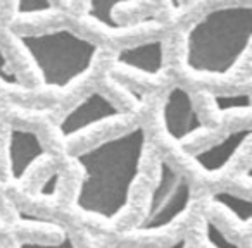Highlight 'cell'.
I'll use <instances>...</instances> for the list:
<instances>
[{
	"mask_svg": "<svg viewBox=\"0 0 252 248\" xmlns=\"http://www.w3.org/2000/svg\"><path fill=\"white\" fill-rule=\"evenodd\" d=\"M192 203V186L169 162L161 161L158 178L152 185L145 212L130 229L131 234L149 236L161 233L176 222Z\"/></svg>",
	"mask_w": 252,
	"mask_h": 248,
	"instance_id": "277c9868",
	"label": "cell"
},
{
	"mask_svg": "<svg viewBox=\"0 0 252 248\" xmlns=\"http://www.w3.org/2000/svg\"><path fill=\"white\" fill-rule=\"evenodd\" d=\"M16 248H78L76 243L73 241V238L69 234L64 233L63 238L59 241H54V243H40V241H21L18 243Z\"/></svg>",
	"mask_w": 252,
	"mask_h": 248,
	"instance_id": "e0dca14e",
	"label": "cell"
},
{
	"mask_svg": "<svg viewBox=\"0 0 252 248\" xmlns=\"http://www.w3.org/2000/svg\"><path fill=\"white\" fill-rule=\"evenodd\" d=\"M251 42V5L228 4L211 9L187 31L185 67L199 78H226L249 54Z\"/></svg>",
	"mask_w": 252,
	"mask_h": 248,
	"instance_id": "7a4b0ae2",
	"label": "cell"
},
{
	"mask_svg": "<svg viewBox=\"0 0 252 248\" xmlns=\"http://www.w3.org/2000/svg\"><path fill=\"white\" fill-rule=\"evenodd\" d=\"M61 178H63V176H61L59 171L50 172L42 181V185L38 186V195L42 196V198H54L61 188Z\"/></svg>",
	"mask_w": 252,
	"mask_h": 248,
	"instance_id": "2e32d148",
	"label": "cell"
},
{
	"mask_svg": "<svg viewBox=\"0 0 252 248\" xmlns=\"http://www.w3.org/2000/svg\"><path fill=\"white\" fill-rule=\"evenodd\" d=\"M0 219H2V217H0Z\"/></svg>",
	"mask_w": 252,
	"mask_h": 248,
	"instance_id": "ffe728a7",
	"label": "cell"
},
{
	"mask_svg": "<svg viewBox=\"0 0 252 248\" xmlns=\"http://www.w3.org/2000/svg\"><path fill=\"white\" fill-rule=\"evenodd\" d=\"M145 147L147 131L135 126L76 152L73 161L81 169L76 209L104 220L118 219L140 176Z\"/></svg>",
	"mask_w": 252,
	"mask_h": 248,
	"instance_id": "6da1fadb",
	"label": "cell"
},
{
	"mask_svg": "<svg viewBox=\"0 0 252 248\" xmlns=\"http://www.w3.org/2000/svg\"><path fill=\"white\" fill-rule=\"evenodd\" d=\"M135 2H147V0H88L87 16L95 23L109 31H121L126 26L116 19V9L125 4H135Z\"/></svg>",
	"mask_w": 252,
	"mask_h": 248,
	"instance_id": "30bf717a",
	"label": "cell"
},
{
	"mask_svg": "<svg viewBox=\"0 0 252 248\" xmlns=\"http://www.w3.org/2000/svg\"><path fill=\"white\" fill-rule=\"evenodd\" d=\"M123 115L125 114L121 109L112 104L102 91H90L64 114L57 130L64 141H69L105 122L118 121Z\"/></svg>",
	"mask_w": 252,
	"mask_h": 248,
	"instance_id": "8992f818",
	"label": "cell"
},
{
	"mask_svg": "<svg viewBox=\"0 0 252 248\" xmlns=\"http://www.w3.org/2000/svg\"><path fill=\"white\" fill-rule=\"evenodd\" d=\"M214 109L220 114H247L251 110V93L237 91V93H213L209 95Z\"/></svg>",
	"mask_w": 252,
	"mask_h": 248,
	"instance_id": "7c38bea8",
	"label": "cell"
},
{
	"mask_svg": "<svg viewBox=\"0 0 252 248\" xmlns=\"http://www.w3.org/2000/svg\"><path fill=\"white\" fill-rule=\"evenodd\" d=\"M249 138H251V128L242 126L238 130L230 131V133L224 135L223 138H220L214 143L193 152L190 161L202 172H206L209 176H216L220 172H223L233 162L238 152L249 141Z\"/></svg>",
	"mask_w": 252,
	"mask_h": 248,
	"instance_id": "ba28073f",
	"label": "cell"
},
{
	"mask_svg": "<svg viewBox=\"0 0 252 248\" xmlns=\"http://www.w3.org/2000/svg\"><path fill=\"white\" fill-rule=\"evenodd\" d=\"M56 14L52 0H14V16L19 19Z\"/></svg>",
	"mask_w": 252,
	"mask_h": 248,
	"instance_id": "4fadbf2b",
	"label": "cell"
},
{
	"mask_svg": "<svg viewBox=\"0 0 252 248\" xmlns=\"http://www.w3.org/2000/svg\"><path fill=\"white\" fill-rule=\"evenodd\" d=\"M161 121L168 138L178 145L189 143L207 131L190 93L178 84L166 93L161 107Z\"/></svg>",
	"mask_w": 252,
	"mask_h": 248,
	"instance_id": "5b68a950",
	"label": "cell"
},
{
	"mask_svg": "<svg viewBox=\"0 0 252 248\" xmlns=\"http://www.w3.org/2000/svg\"><path fill=\"white\" fill-rule=\"evenodd\" d=\"M114 62L133 73L156 78L162 73L166 64L164 42L159 38L147 42L135 43V45L123 47L116 52Z\"/></svg>",
	"mask_w": 252,
	"mask_h": 248,
	"instance_id": "9c48e42d",
	"label": "cell"
},
{
	"mask_svg": "<svg viewBox=\"0 0 252 248\" xmlns=\"http://www.w3.org/2000/svg\"><path fill=\"white\" fill-rule=\"evenodd\" d=\"M45 88L63 91L76 84L95 66L98 47L67 28L14 33Z\"/></svg>",
	"mask_w": 252,
	"mask_h": 248,
	"instance_id": "3957f363",
	"label": "cell"
},
{
	"mask_svg": "<svg viewBox=\"0 0 252 248\" xmlns=\"http://www.w3.org/2000/svg\"><path fill=\"white\" fill-rule=\"evenodd\" d=\"M0 83L5 84V86H9V88L21 86V80H19V76L14 73V69H12L9 59L5 57L2 47H0Z\"/></svg>",
	"mask_w": 252,
	"mask_h": 248,
	"instance_id": "9a60e30c",
	"label": "cell"
},
{
	"mask_svg": "<svg viewBox=\"0 0 252 248\" xmlns=\"http://www.w3.org/2000/svg\"><path fill=\"white\" fill-rule=\"evenodd\" d=\"M204 234H206V240L211 248H242L231 238H228L221 231V227L211 219H206L204 222Z\"/></svg>",
	"mask_w": 252,
	"mask_h": 248,
	"instance_id": "5bb4252c",
	"label": "cell"
},
{
	"mask_svg": "<svg viewBox=\"0 0 252 248\" xmlns=\"http://www.w3.org/2000/svg\"><path fill=\"white\" fill-rule=\"evenodd\" d=\"M209 200L213 205L226 210L237 222L244 224V226H249L251 216H252V205H251L249 196L230 192V190H220V192L211 193Z\"/></svg>",
	"mask_w": 252,
	"mask_h": 248,
	"instance_id": "8fae6325",
	"label": "cell"
},
{
	"mask_svg": "<svg viewBox=\"0 0 252 248\" xmlns=\"http://www.w3.org/2000/svg\"><path fill=\"white\" fill-rule=\"evenodd\" d=\"M45 147L35 131L18 126L9 128L5 157L11 179L21 181L23 178H26V174L45 155Z\"/></svg>",
	"mask_w": 252,
	"mask_h": 248,
	"instance_id": "52a82bcc",
	"label": "cell"
},
{
	"mask_svg": "<svg viewBox=\"0 0 252 248\" xmlns=\"http://www.w3.org/2000/svg\"><path fill=\"white\" fill-rule=\"evenodd\" d=\"M111 248H145V247H126V245H114ZM158 248H187V240L185 238H180V240H175L173 243H168L164 247H158Z\"/></svg>",
	"mask_w": 252,
	"mask_h": 248,
	"instance_id": "ac0fdd59",
	"label": "cell"
},
{
	"mask_svg": "<svg viewBox=\"0 0 252 248\" xmlns=\"http://www.w3.org/2000/svg\"><path fill=\"white\" fill-rule=\"evenodd\" d=\"M171 5H173V9H175V11H178L182 4H180V0H171Z\"/></svg>",
	"mask_w": 252,
	"mask_h": 248,
	"instance_id": "d6986e66",
	"label": "cell"
}]
</instances>
